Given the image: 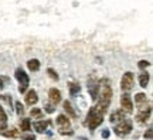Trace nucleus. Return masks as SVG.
<instances>
[{
    "label": "nucleus",
    "mask_w": 153,
    "mask_h": 140,
    "mask_svg": "<svg viewBox=\"0 0 153 140\" xmlns=\"http://www.w3.org/2000/svg\"><path fill=\"white\" fill-rule=\"evenodd\" d=\"M102 122H104V116H102V115H99V113L97 112L95 106H92V108L89 109L88 115H87V126H88V129L95 130L99 124L102 123Z\"/></svg>",
    "instance_id": "3"
},
{
    "label": "nucleus",
    "mask_w": 153,
    "mask_h": 140,
    "mask_svg": "<svg viewBox=\"0 0 153 140\" xmlns=\"http://www.w3.org/2000/svg\"><path fill=\"white\" fill-rule=\"evenodd\" d=\"M55 123L58 126V130H60V135L65 136V135H72V130H71V122H70V119L68 116L65 115H58L57 119H55Z\"/></svg>",
    "instance_id": "4"
},
{
    "label": "nucleus",
    "mask_w": 153,
    "mask_h": 140,
    "mask_svg": "<svg viewBox=\"0 0 153 140\" xmlns=\"http://www.w3.org/2000/svg\"><path fill=\"white\" fill-rule=\"evenodd\" d=\"M135 105L137 106V109H142L145 108V106H148L149 103H148V98H146V95L145 93H136L135 95Z\"/></svg>",
    "instance_id": "11"
},
{
    "label": "nucleus",
    "mask_w": 153,
    "mask_h": 140,
    "mask_svg": "<svg viewBox=\"0 0 153 140\" xmlns=\"http://www.w3.org/2000/svg\"><path fill=\"white\" fill-rule=\"evenodd\" d=\"M7 129V122H0V132Z\"/></svg>",
    "instance_id": "31"
},
{
    "label": "nucleus",
    "mask_w": 153,
    "mask_h": 140,
    "mask_svg": "<svg viewBox=\"0 0 153 140\" xmlns=\"http://www.w3.org/2000/svg\"><path fill=\"white\" fill-rule=\"evenodd\" d=\"M27 68L31 72H37L40 70V61L37 58H33V59H28L27 61Z\"/></svg>",
    "instance_id": "15"
},
{
    "label": "nucleus",
    "mask_w": 153,
    "mask_h": 140,
    "mask_svg": "<svg viewBox=\"0 0 153 140\" xmlns=\"http://www.w3.org/2000/svg\"><path fill=\"white\" fill-rule=\"evenodd\" d=\"M47 72H48L50 78H53V79H55V81H58V75H57V72H55L53 68H48V70H47Z\"/></svg>",
    "instance_id": "23"
},
{
    "label": "nucleus",
    "mask_w": 153,
    "mask_h": 140,
    "mask_svg": "<svg viewBox=\"0 0 153 140\" xmlns=\"http://www.w3.org/2000/svg\"><path fill=\"white\" fill-rule=\"evenodd\" d=\"M37 102H38L37 92L34 91V89H30V91L26 93V103H27L28 106H34Z\"/></svg>",
    "instance_id": "12"
},
{
    "label": "nucleus",
    "mask_w": 153,
    "mask_h": 140,
    "mask_svg": "<svg viewBox=\"0 0 153 140\" xmlns=\"http://www.w3.org/2000/svg\"><path fill=\"white\" fill-rule=\"evenodd\" d=\"M0 98H1V99H3V101H4L9 106H11V96H10V95H1Z\"/></svg>",
    "instance_id": "26"
},
{
    "label": "nucleus",
    "mask_w": 153,
    "mask_h": 140,
    "mask_svg": "<svg viewBox=\"0 0 153 140\" xmlns=\"http://www.w3.org/2000/svg\"><path fill=\"white\" fill-rule=\"evenodd\" d=\"M133 84H135V76L132 72H125L123 76H122V79H120V88H122V91L123 92H128L131 91L132 88H133Z\"/></svg>",
    "instance_id": "6"
},
{
    "label": "nucleus",
    "mask_w": 153,
    "mask_h": 140,
    "mask_svg": "<svg viewBox=\"0 0 153 140\" xmlns=\"http://www.w3.org/2000/svg\"><path fill=\"white\" fill-rule=\"evenodd\" d=\"M48 101L53 106H57L61 102V92L57 88H51L48 91Z\"/></svg>",
    "instance_id": "9"
},
{
    "label": "nucleus",
    "mask_w": 153,
    "mask_h": 140,
    "mask_svg": "<svg viewBox=\"0 0 153 140\" xmlns=\"http://www.w3.org/2000/svg\"><path fill=\"white\" fill-rule=\"evenodd\" d=\"M98 89H99V81H97L95 78H91V79L88 81V91L91 93L92 101H95L97 96H98Z\"/></svg>",
    "instance_id": "10"
},
{
    "label": "nucleus",
    "mask_w": 153,
    "mask_h": 140,
    "mask_svg": "<svg viewBox=\"0 0 153 140\" xmlns=\"http://www.w3.org/2000/svg\"><path fill=\"white\" fill-rule=\"evenodd\" d=\"M44 109H45V112H47V113H53V112L55 110L54 106H53L51 103H47V105H45V108H44Z\"/></svg>",
    "instance_id": "28"
},
{
    "label": "nucleus",
    "mask_w": 153,
    "mask_h": 140,
    "mask_svg": "<svg viewBox=\"0 0 153 140\" xmlns=\"http://www.w3.org/2000/svg\"><path fill=\"white\" fill-rule=\"evenodd\" d=\"M125 118V113L122 112V110H116V112H114L112 115H111V123H118L119 120H122V119Z\"/></svg>",
    "instance_id": "18"
},
{
    "label": "nucleus",
    "mask_w": 153,
    "mask_h": 140,
    "mask_svg": "<svg viewBox=\"0 0 153 140\" xmlns=\"http://www.w3.org/2000/svg\"><path fill=\"white\" fill-rule=\"evenodd\" d=\"M20 129H22V132H30V129H31V122H30V119L27 118H23L22 122H20Z\"/></svg>",
    "instance_id": "19"
},
{
    "label": "nucleus",
    "mask_w": 153,
    "mask_h": 140,
    "mask_svg": "<svg viewBox=\"0 0 153 140\" xmlns=\"http://www.w3.org/2000/svg\"><path fill=\"white\" fill-rule=\"evenodd\" d=\"M133 129V123H132L131 119H126L123 118L122 120H119L118 123H115V127H114V132L116 136H119V137H125L128 136L129 133L132 132Z\"/></svg>",
    "instance_id": "2"
},
{
    "label": "nucleus",
    "mask_w": 153,
    "mask_h": 140,
    "mask_svg": "<svg viewBox=\"0 0 153 140\" xmlns=\"http://www.w3.org/2000/svg\"><path fill=\"white\" fill-rule=\"evenodd\" d=\"M50 123H51V120H38V122H34L33 123V127L36 129L37 133H44L47 130Z\"/></svg>",
    "instance_id": "13"
},
{
    "label": "nucleus",
    "mask_w": 153,
    "mask_h": 140,
    "mask_svg": "<svg viewBox=\"0 0 153 140\" xmlns=\"http://www.w3.org/2000/svg\"><path fill=\"white\" fill-rule=\"evenodd\" d=\"M3 79H1V78H0V91H1V89H3Z\"/></svg>",
    "instance_id": "32"
},
{
    "label": "nucleus",
    "mask_w": 153,
    "mask_h": 140,
    "mask_svg": "<svg viewBox=\"0 0 153 140\" xmlns=\"http://www.w3.org/2000/svg\"><path fill=\"white\" fill-rule=\"evenodd\" d=\"M149 79H150V75H149L146 71H143L142 74H139V85L142 88H146L149 84Z\"/></svg>",
    "instance_id": "16"
},
{
    "label": "nucleus",
    "mask_w": 153,
    "mask_h": 140,
    "mask_svg": "<svg viewBox=\"0 0 153 140\" xmlns=\"http://www.w3.org/2000/svg\"><path fill=\"white\" fill-rule=\"evenodd\" d=\"M79 91H81V86L78 85V84H75V82H71V84H70V93H71L72 96L76 95Z\"/></svg>",
    "instance_id": "21"
},
{
    "label": "nucleus",
    "mask_w": 153,
    "mask_h": 140,
    "mask_svg": "<svg viewBox=\"0 0 153 140\" xmlns=\"http://www.w3.org/2000/svg\"><path fill=\"white\" fill-rule=\"evenodd\" d=\"M0 122H7V115H6L4 109L1 108V105H0Z\"/></svg>",
    "instance_id": "24"
},
{
    "label": "nucleus",
    "mask_w": 153,
    "mask_h": 140,
    "mask_svg": "<svg viewBox=\"0 0 153 140\" xmlns=\"http://www.w3.org/2000/svg\"><path fill=\"white\" fill-rule=\"evenodd\" d=\"M145 139H152V127H149L148 132L145 133Z\"/></svg>",
    "instance_id": "29"
},
{
    "label": "nucleus",
    "mask_w": 153,
    "mask_h": 140,
    "mask_svg": "<svg viewBox=\"0 0 153 140\" xmlns=\"http://www.w3.org/2000/svg\"><path fill=\"white\" fill-rule=\"evenodd\" d=\"M150 115H152V106L148 105L142 109H137V113H136V122L137 123H146L149 119H150Z\"/></svg>",
    "instance_id": "8"
},
{
    "label": "nucleus",
    "mask_w": 153,
    "mask_h": 140,
    "mask_svg": "<svg viewBox=\"0 0 153 140\" xmlns=\"http://www.w3.org/2000/svg\"><path fill=\"white\" fill-rule=\"evenodd\" d=\"M149 65H150V62H149V61H145V59H142V61H139L137 67H139L140 70H145V68H148Z\"/></svg>",
    "instance_id": "25"
},
{
    "label": "nucleus",
    "mask_w": 153,
    "mask_h": 140,
    "mask_svg": "<svg viewBox=\"0 0 153 140\" xmlns=\"http://www.w3.org/2000/svg\"><path fill=\"white\" fill-rule=\"evenodd\" d=\"M14 76H16V79L19 81V84H20L19 92H20V93H24V92L27 91L28 85H30V78H28V75L22 68H17L16 72H14Z\"/></svg>",
    "instance_id": "5"
},
{
    "label": "nucleus",
    "mask_w": 153,
    "mask_h": 140,
    "mask_svg": "<svg viewBox=\"0 0 153 140\" xmlns=\"http://www.w3.org/2000/svg\"><path fill=\"white\" fill-rule=\"evenodd\" d=\"M16 112L19 116H23V115H24V106L22 105V102H16Z\"/></svg>",
    "instance_id": "22"
},
{
    "label": "nucleus",
    "mask_w": 153,
    "mask_h": 140,
    "mask_svg": "<svg viewBox=\"0 0 153 140\" xmlns=\"http://www.w3.org/2000/svg\"><path fill=\"white\" fill-rule=\"evenodd\" d=\"M30 115H31V118L33 119H43L44 112L40 108H33L31 110H30Z\"/></svg>",
    "instance_id": "20"
},
{
    "label": "nucleus",
    "mask_w": 153,
    "mask_h": 140,
    "mask_svg": "<svg viewBox=\"0 0 153 140\" xmlns=\"http://www.w3.org/2000/svg\"><path fill=\"white\" fill-rule=\"evenodd\" d=\"M120 110L123 113H132L133 112V101H132V98L129 93H122V96H120Z\"/></svg>",
    "instance_id": "7"
},
{
    "label": "nucleus",
    "mask_w": 153,
    "mask_h": 140,
    "mask_svg": "<svg viewBox=\"0 0 153 140\" xmlns=\"http://www.w3.org/2000/svg\"><path fill=\"white\" fill-rule=\"evenodd\" d=\"M112 95H114V91H112V86H111V82L108 78H104L99 81V89H98V105L95 106L97 112L99 115L104 116L105 113L108 112L111 105V101H112Z\"/></svg>",
    "instance_id": "1"
},
{
    "label": "nucleus",
    "mask_w": 153,
    "mask_h": 140,
    "mask_svg": "<svg viewBox=\"0 0 153 140\" xmlns=\"http://www.w3.org/2000/svg\"><path fill=\"white\" fill-rule=\"evenodd\" d=\"M0 135L4 136V137H20V133L16 129H4L0 132Z\"/></svg>",
    "instance_id": "17"
},
{
    "label": "nucleus",
    "mask_w": 153,
    "mask_h": 140,
    "mask_svg": "<svg viewBox=\"0 0 153 140\" xmlns=\"http://www.w3.org/2000/svg\"><path fill=\"white\" fill-rule=\"evenodd\" d=\"M20 137H22L23 140H36V136L34 135H24V133H22Z\"/></svg>",
    "instance_id": "27"
},
{
    "label": "nucleus",
    "mask_w": 153,
    "mask_h": 140,
    "mask_svg": "<svg viewBox=\"0 0 153 140\" xmlns=\"http://www.w3.org/2000/svg\"><path fill=\"white\" fill-rule=\"evenodd\" d=\"M62 108H64V110L67 112V115L70 116V118L75 119L76 118V112L74 110V108H72V105L70 101H64V103H62Z\"/></svg>",
    "instance_id": "14"
},
{
    "label": "nucleus",
    "mask_w": 153,
    "mask_h": 140,
    "mask_svg": "<svg viewBox=\"0 0 153 140\" xmlns=\"http://www.w3.org/2000/svg\"><path fill=\"white\" fill-rule=\"evenodd\" d=\"M102 137H104V139H108V137H109V130L104 129V132H102Z\"/></svg>",
    "instance_id": "30"
}]
</instances>
